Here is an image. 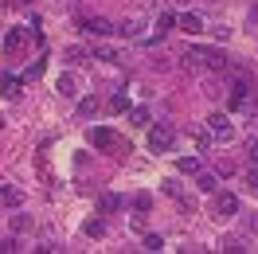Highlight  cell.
<instances>
[{"label":"cell","instance_id":"6da1fadb","mask_svg":"<svg viewBox=\"0 0 258 254\" xmlns=\"http://www.w3.org/2000/svg\"><path fill=\"white\" fill-rule=\"evenodd\" d=\"M184 67L188 71H196V67H208V71H227V55L215 47H192L188 55H184Z\"/></svg>","mask_w":258,"mask_h":254},{"label":"cell","instance_id":"7a4b0ae2","mask_svg":"<svg viewBox=\"0 0 258 254\" xmlns=\"http://www.w3.org/2000/svg\"><path fill=\"white\" fill-rule=\"evenodd\" d=\"M149 153H168L172 149V129L168 125H149Z\"/></svg>","mask_w":258,"mask_h":254},{"label":"cell","instance_id":"3957f363","mask_svg":"<svg viewBox=\"0 0 258 254\" xmlns=\"http://www.w3.org/2000/svg\"><path fill=\"white\" fill-rule=\"evenodd\" d=\"M208 133L215 137V141H231V137H235V125H231L227 113H211L208 117Z\"/></svg>","mask_w":258,"mask_h":254},{"label":"cell","instance_id":"277c9868","mask_svg":"<svg viewBox=\"0 0 258 254\" xmlns=\"http://www.w3.org/2000/svg\"><path fill=\"white\" fill-rule=\"evenodd\" d=\"M79 28H82V32H90V35H113V24H110V20H102V16H82Z\"/></svg>","mask_w":258,"mask_h":254},{"label":"cell","instance_id":"5b68a950","mask_svg":"<svg viewBox=\"0 0 258 254\" xmlns=\"http://www.w3.org/2000/svg\"><path fill=\"white\" fill-rule=\"evenodd\" d=\"M215 215H223V219L239 215V196H231V192H219V196H215Z\"/></svg>","mask_w":258,"mask_h":254},{"label":"cell","instance_id":"8992f818","mask_svg":"<svg viewBox=\"0 0 258 254\" xmlns=\"http://www.w3.org/2000/svg\"><path fill=\"white\" fill-rule=\"evenodd\" d=\"M176 24H180V32H188V35H200V32H204V20L196 16V12H184Z\"/></svg>","mask_w":258,"mask_h":254},{"label":"cell","instance_id":"52a82bcc","mask_svg":"<svg viewBox=\"0 0 258 254\" xmlns=\"http://www.w3.org/2000/svg\"><path fill=\"white\" fill-rule=\"evenodd\" d=\"M0 90H4V98H20L24 79H16V75H4V79H0Z\"/></svg>","mask_w":258,"mask_h":254},{"label":"cell","instance_id":"ba28073f","mask_svg":"<svg viewBox=\"0 0 258 254\" xmlns=\"http://www.w3.org/2000/svg\"><path fill=\"white\" fill-rule=\"evenodd\" d=\"M90 145H98V149H110V145H113V133H110L106 125L90 129Z\"/></svg>","mask_w":258,"mask_h":254},{"label":"cell","instance_id":"9c48e42d","mask_svg":"<svg viewBox=\"0 0 258 254\" xmlns=\"http://www.w3.org/2000/svg\"><path fill=\"white\" fill-rule=\"evenodd\" d=\"M125 204V200H121V196H117V192H106V196H102V200H98V211H102V215H106V211H117V207Z\"/></svg>","mask_w":258,"mask_h":254},{"label":"cell","instance_id":"30bf717a","mask_svg":"<svg viewBox=\"0 0 258 254\" xmlns=\"http://www.w3.org/2000/svg\"><path fill=\"white\" fill-rule=\"evenodd\" d=\"M0 204H4V207H20V204H24L20 188H0Z\"/></svg>","mask_w":258,"mask_h":254},{"label":"cell","instance_id":"8fae6325","mask_svg":"<svg viewBox=\"0 0 258 254\" xmlns=\"http://www.w3.org/2000/svg\"><path fill=\"white\" fill-rule=\"evenodd\" d=\"M141 28H145V24H141V20H125V24H121V28H117V32L125 35V39H141Z\"/></svg>","mask_w":258,"mask_h":254},{"label":"cell","instance_id":"7c38bea8","mask_svg":"<svg viewBox=\"0 0 258 254\" xmlns=\"http://www.w3.org/2000/svg\"><path fill=\"white\" fill-rule=\"evenodd\" d=\"M172 24H176V16H172V12H164V16H161V24H157V32H153V39H149V43H157V39H161L164 32H172Z\"/></svg>","mask_w":258,"mask_h":254},{"label":"cell","instance_id":"4fadbf2b","mask_svg":"<svg viewBox=\"0 0 258 254\" xmlns=\"http://www.w3.org/2000/svg\"><path fill=\"white\" fill-rule=\"evenodd\" d=\"M55 86H59V94H63V98H75V94H79V82L71 79V75H63V79L55 82Z\"/></svg>","mask_w":258,"mask_h":254},{"label":"cell","instance_id":"5bb4252c","mask_svg":"<svg viewBox=\"0 0 258 254\" xmlns=\"http://www.w3.org/2000/svg\"><path fill=\"white\" fill-rule=\"evenodd\" d=\"M176 168H180L184 176H196V172H200V157H180Z\"/></svg>","mask_w":258,"mask_h":254},{"label":"cell","instance_id":"9a60e30c","mask_svg":"<svg viewBox=\"0 0 258 254\" xmlns=\"http://www.w3.org/2000/svg\"><path fill=\"white\" fill-rule=\"evenodd\" d=\"M98 113V98H82L79 102V117H94Z\"/></svg>","mask_w":258,"mask_h":254},{"label":"cell","instance_id":"2e32d148","mask_svg":"<svg viewBox=\"0 0 258 254\" xmlns=\"http://www.w3.org/2000/svg\"><path fill=\"white\" fill-rule=\"evenodd\" d=\"M196 176H200V192H219V180L211 172H196Z\"/></svg>","mask_w":258,"mask_h":254},{"label":"cell","instance_id":"e0dca14e","mask_svg":"<svg viewBox=\"0 0 258 254\" xmlns=\"http://www.w3.org/2000/svg\"><path fill=\"white\" fill-rule=\"evenodd\" d=\"M86 235H90V238H102V235H106V223H102V219H90V223H86Z\"/></svg>","mask_w":258,"mask_h":254},{"label":"cell","instance_id":"ac0fdd59","mask_svg":"<svg viewBox=\"0 0 258 254\" xmlns=\"http://www.w3.org/2000/svg\"><path fill=\"white\" fill-rule=\"evenodd\" d=\"M125 113L133 117V125H141V129L149 125V110H125Z\"/></svg>","mask_w":258,"mask_h":254},{"label":"cell","instance_id":"d6986e66","mask_svg":"<svg viewBox=\"0 0 258 254\" xmlns=\"http://www.w3.org/2000/svg\"><path fill=\"white\" fill-rule=\"evenodd\" d=\"M125 110H129V102H125L121 94H113V98H110V113H125Z\"/></svg>","mask_w":258,"mask_h":254},{"label":"cell","instance_id":"ffe728a7","mask_svg":"<svg viewBox=\"0 0 258 254\" xmlns=\"http://www.w3.org/2000/svg\"><path fill=\"white\" fill-rule=\"evenodd\" d=\"M145 250H164V238L161 235H145Z\"/></svg>","mask_w":258,"mask_h":254},{"label":"cell","instance_id":"44dd1931","mask_svg":"<svg viewBox=\"0 0 258 254\" xmlns=\"http://www.w3.org/2000/svg\"><path fill=\"white\" fill-rule=\"evenodd\" d=\"M223 250H246V238H223Z\"/></svg>","mask_w":258,"mask_h":254},{"label":"cell","instance_id":"7402d4cb","mask_svg":"<svg viewBox=\"0 0 258 254\" xmlns=\"http://www.w3.org/2000/svg\"><path fill=\"white\" fill-rule=\"evenodd\" d=\"M98 59H110V63H113V59H121V51H117V47H98Z\"/></svg>","mask_w":258,"mask_h":254},{"label":"cell","instance_id":"603a6c76","mask_svg":"<svg viewBox=\"0 0 258 254\" xmlns=\"http://www.w3.org/2000/svg\"><path fill=\"white\" fill-rule=\"evenodd\" d=\"M149 204H153V200H149L145 192H141V196H133V207H137V211H149Z\"/></svg>","mask_w":258,"mask_h":254},{"label":"cell","instance_id":"cb8c5ba5","mask_svg":"<svg viewBox=\"0 0 258 254\" xmlns=\"http://www.w3.org/2000/svg\"><path fill=\"white\" fill-rule=\"evenodd\" d=\"M67 59H71V63H79V59H86V47H71V51H67Z\"/></svg>","mask_w":258,"mask_h":254},{"label":"cell","instance_id":"d4e9b609","mask_svg":"<svg viewBox=\"0 0 258 254\" xmlns=\"http://www.w3.org/2000/svg\"><path fill=\"white\" fill-rule=\"evenodd\" d=\"M39 75H43V59H35V63L28 67V79H39Z\"/></svg>","mask_w":258,"mask_h":254},{"label":"cell","instance_id":"484cf974","mask_svg":"<svg viewBox=\"0 0 258 254\" xmlns=\"http://www.w3.org/2000/svg\"><path fill=\"white\" fill-rule=\"evenodd\" d=\"M12 231H28V215H12Z\"/></svg>","mask_w":258,"mask_h":254},{"label":"cell","instance_id":"4316f807","mask_svg":"<svg viewBox=\"0 0 258 254\" xmlns=\"http://www.w3.org/2000/svg\"><path fill=\"white\" fill-rule=\"evenodd\" d=\"M246 188L258 192V168H250V172H246Z\"/></svg>","mask_w":258,"mask_h":254},{"label":"cell","instance_id":"83f0119b","mask_svg":"<svg viewBox=\"0 0 258 254\" xmlns=\"http://www.w3.org/2000/svg\"><path fill=\"white\" fill-rule=\"evenodd\" d=\"M20 43H24V35H20V32H12V35H8V51H16Z\"/></svg>","mask_w":258,"mask_h":254},{"label":"cell","instance_id":"f1b7e54d","mask_svg":"<svg viewBox=\"0 0 258 254\" xmlns=\"http://www.w3.org/2000/svg\"><path fill=\"white\" fill-rule=\"evenodd\" d=\"M8 250H20V246L12 242V238H0V254H8Z\"/></svg>","mask_w":258,"mask_h":254},{"label":"cell","instance_id":"f546056e","mask_svg":"<svg viewBox=\"0 0 258 254\" xmlns=\"http://www.w3.org/2000/svg\"><path fill=\"white\" fill-rule=\"evenodd\" d=\"M246 227H250V231L258 235V211H250V215H246Z\"/></svg>","mask_w":258,"mask_h":254},{"label":"cell","instance_id":"4dcf8cb0","mask_svg":"<svg viewBox=\"0 0 258 254\" xmlns=\"http://www.w3.org/2000/svg\"><path fill=\"white\" fill-rule=\"evenodd\" d=\"M250 160H254V164H258V141L250 145Z\"/></svg>","mask_w":258,"mask_h":254}]
</instances>
